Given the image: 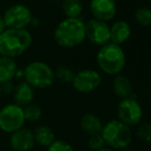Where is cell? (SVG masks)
Wrapping results in <instances>:
<instances>
[{
    "mask_svg": "<svg viewBox=\"0 0 151 151\" xmlns=\"http://www.w3.org/2000/svg\"><path fill=\"white\" fill-rule=\"evenodd\" d=\"M50 1H55V2H57V1H62V0H50Z\"/></svg>",
    "mask_w": 151,
    "mask_h": 151,
    "instance_id": "obj_31",
    "label": "cell"
},
{
    "mask_svg": "<svg viewBox=\"0 0 151 151\" xmlns=\"http://www.w3.org/2000/svg\"><path fill=\"white\" fill-rule=\"evenodd\" d=\"M137 137L145 143H150L151 142V122H144L139 123L138 127L136 129Z\"/></svg>",
    "mask_w": 151,
    "mask_h": 151,
    "instance_id": "obj_23",
    "label": "cell"
},
{
    "mask_svg": "<svg viewBox=\"0 0 151 151\" xmlns=\"http://www.w3.org/2000/svg\"><path fill=\"white\" fill-rule=\"evenodd\" d=\"M54 38L60 47L75 48L86 39V23L81 18H66L54 31Z\"/></svg>",
    "mask_w": 151,
    "mask_h": 151,
    "instance_id": "obj_2",
    "label": "cell"
},
{
    "mask_svg": "<svg viewBox=\"0 0 151 151\" xmlns=\"http://www.w3.org/2000/svg\"><path fill=\"white\" fill-rule=\"evenodd\" d=\"M55 71L43 61H32L24 69V80L34 89H45L52 85Z\"/></svg>",
    "mask_w": 151,
    "mask_h": 151,
    "instance_id": "obj_5",
    "label": "cell"
},
{
    "mask_svg": "<svg viewBox=\"0 0 151 151\" xmlns=\"http://www.w3.org/2000/svg\"><path fill=\"white\" fill-rule=\"evenodd\" d=\"M96 59L100 69L107 75H118L125 66V54L122 48L112 42L100 47Z\"/></svg>",
    "mask_w": 151,
    "mask_h": 151,
    "instance_id": "obj_3",
    "label": "cell"
},
{
    "mask_svg": "<svg viewBox=\"0 0 151 151\" xmlns=\"http://www.w3.org/2000/svg\"><path fill=\"white\" fill-rule=\"evenodd\" d=\"M33 36L27 29L6 28L0 33V56L16 59L30 49Z\"/></svg>",
    "mask_w": 151,
    "mask_h": 151,
    "instance_id": "obj_1",
    "label": "cell"
},
{
    "mask_svg": "<svg viewBox=\"0 0 151 151\" xmlns=\"http://www.w3.org/2000/svg\"><path fill=\"white\" fill-rule=\"evenodd\" d=\"M14 87H16V85L12 83V81L6 82V83H4V84H1V88H2L3 94H10V93H12L14 90Z\"/></svg>",
    "mask_w": 151,
    "mask_h": 151,
    "instance_id": "obj_26",
    "label": "cell"
},
{
    "mask_svg": "<svg viewBox=\"0 0 151 151\" xmlns=\"http://www.w3.org/2000/svg\"><path fill=\"white\" fill-rule=\"evenodd\" d=\"M106 145L109 146L111 149H123L129 146L133 140L131 126L124 124L118 119L108 121L103 125L101 131Z\"/></svg>",
    "mask_w": 151,
    "mask_h": 151,
    "instance_id": "obj_4",
    "label": "cell"
},
{
    "mask_svg": "<svg viewBox=\"0 0 151 151\" xmlns=\"http://www.w3.org/2000/svg\"><path fill=\"white\" fill-rule=\"evenodd\" d=\"M6 28H7V27H6V25H5V22H4L3 17L0 15V33L3 32V31L5 30Z\"/></svg>",
    "mask_w": 151,
    "mask_h": 151,
    "instance_id": "obj_27",
    "label": "cell"
},
{
    "mask_svg": "<svg viewBox=\"0 0 151 151\" xmlns=\"http://www.w3.org/2000/svg\"><path fill=\"white\" fill-rule=\"evenodd\" d=\"M105 145L106 144H105V142H104V139L101 136V133L91 136L88 141V146L91 151H97V150L102 149V148L105 147Z\"/></svg>",
    "mask_w": 151,
    "mask_h": 151,
    "instance_id": "obj_24",
    "label": "cell"
},
{
    "mask_svg": "<svg viewBox=\"0 0 151 151\" xmlns=\"http://www.w3.org/2000/svg\"><path fill=\"white\" fill-rule=\"evenodd\" d=\"M132 29L127 22L119 20L110 26V42L121 46L131 36Z\"/></svg>",
    "mask_w": 151,
    "mask_h": 151,
    "instance_id": "obj_13",
    "label": "cell"
},
{
    "mask_svg": "<svg viewBox=\"0 0 151 151\" xmlns=\"http://www.w3.org/2000/svg\"><path fill=\"white\" fill-rule=\"evenodd\" d=\"M62 10L66 18H80L83 3L81 0H62Z\"/></svg>",
    "mask_w": 151,
    "mask_h": 151,
    "instance_id": "obj_19",
    "label": "cell"
},
{
    "mask_svg": "<svg viewBox=\"0 0 151 151\" xmlns=\"http://www.w3.org/2000/svg\"><path fill=\"white\" fill-rule=\"evenodd\" d=\"M55 71V78L59 79L61 82L64 83H71L74 78V71L68 65H60L56 69Z\"/></svg>",
    "mask_w": 151,
    "mask_h": 151,
    "instance_id": "obj_22",
    "label": "cell"
},
{
    "mask_svg": "<svg viewBox=\"0 0 151 151\" xmlns=\"http://www.w3.org/2000/svg\"><path fill=\"white\" fill-rule=\"evenodd\" d=\"M86 38L99 47L108 44L110 42V25L104 21L91 19L86 23Z\"/></svg>",
    "mask_w": 151,
    "mask_h": 151,
    "instance_id": "obj_10",
    "label": "cell"
},
{
    "mask_svg": "<svg viewBox=\"0 0 151 151\" xmlns=\"http://www.w3.org/2000/svg\"><path fill=\"white\" fill-rule=\"evenodd\" d=\"M102 76L95 69H82L75 73L71 84L77 92L91 93L100 87Z\"/></svg>",
    "mask_w": 151,
    "mask_h": 151,
    "instance_id": "obj_9",
    "label": "cell"
},
{
    "mask_svg": "<svg viewBox=\"0 0 151 151\" xmlns=\"http://www.w3.org/2000/svg\"><path fill=\"white\" fill-rule=\"evenodd\" d=\"M18 71L16 59L0 56V84L10 82L16 78Z\"/></svg>",
    "mask_w": 151,
    "mask_h": 151,
    "instance_id": "obj_17",
    "label": "cell"
},
{
    "mask_svg": "<svg viewBox=\"0 0 151 151\" xmlns=\"http://www.w3.org/2000/svg\"><path fill=\"white\" fill-rule=\"evenodd\" d=\"M35 144L47 148L56 140L55 133L47 125H38L33 131Z\"/></svg>",
    "mask_w": 151,
    "mask_h": 151,
    "instance_id": "obj_18",
    "label": "cell"
},
{
    "mask_svg": "<svg viewBox=\"0 0 151 151\" xmlns=\"http://www.w3.org/2000/svg\"><path fill=\"white\" fill-rule=\"evenodd\" d=\"M24 109L17 104H8L0 109V129L3 133H12L25 125Z\"/></svg>",
    "mask_w": 151,
    "mask_h": 151,
    "instance_id": "obj_6",
    "label": "cell"
},
{
    "mask_svg": "<svg viewBox=\"0 0 151 151\" xmlns=\"http://www.w3.org/2000/svg\"><path fill=\"white\" fill-rule=\"evenodd\" d=\"M12 95H14V104L24 108L25 106L33 103L35 91L31 85H29L26 81H23L16 85Z\"/></svg>",
    "mask_w": 151,
    "mask_h": 151,
    "instance_id": "obj_14",
    "label": "cell"
},
{
    "mask_svg": "<svg viewBox=\"0 0 151 151\" xmlns=\"http://www.w3.org/2000/svg\"><path fill=\"white\" fill-rule=\"evenodd\" d=\"M112 89H113V92L116 96L123 99L127 97H131V95L133 94L134 87L132 84V81L127 77L118 74L113 79Z\"/></svg>",
    "mask_w": 151,
    "mask_h": 151,
    "instance_id": "obj_16",
    "label": "cell"
},
{
    "mask_svg": "<svg viewBox=\"0 0 151 151\" xmlns=\"http://www.w3.org/2000/svg\"><path fill=\"white\" fill-rule=\"evenodd\" d=\"M90 9L93 19L109 22L117 12L115 0H91Z\"/></svg>",
    "mask_w": 151,
    "mask_h": 151,
    "instance_id": "obj_11",
    "label": "cell"
},
{
    "mask_svg": "<svg viewBox=\"0 0 151 151\" xmlns=\"http://www.w3.org/2000/svg\"><path fill=\"white\" fill-rule=\"evenodd\" d=\"M80 128L82 129L84 133L91 137L93 135L101 133L103 128V122L100 119L99 116H97L93 113H86L81 116L79 120Z\"/></svg>",
    "mask_w": 151,
    "mask_h": 151,
    "instance_id": "obj_15",
    "label": "cell"
},
{
    "mask_svg": "<svg viewBox=\"0 0 151 151\" xmlns=\"http://www.w3.org/2000/svg\"><path fill=\"white\" fill-rule=\"evenodd\" d=\"M135 21L141 27H149L151 25V8L147 6H141L135 12Z\"/></svg>",
    "mask_w": 151,
    "mask_h": 151,
    "instance_id": "obj_20",
    "label": "cell"
},
{
    "mask_svg": "<svg viewBox=\"0 0 151 151\" xmlns=\"http://www.w3.org/2000/svg\"><path fill=\"white\" fill-rule=\"evenodd\" d=\"M46 151H74V149L68 142L56 139L46 148Z\"/></svg>",
    "mask_w": 151,
    "mask_h": 151,
    "instance_id": "obj_25",
    "label": "cell"
},
{
    "mask_svg": "<svg viewBox=\"0 0 151 151\" xmlns=\"http://www.w3.org/2000/svg\"><path fill=\"white\" fill-rule=\"evenodd\" d=\"M24 115L26 121L29 122H37L38 120H40L42 117V110L36 104H29V105L25 106L24 108Z\"/></svg>",
    "mask_w": 151,
    "mask_h": 151,
    "instance_id": "obj_21",
    "label": "cell"
},
{
    "mask_svg": "<svg viewBox=\"0 0 151 151\" xmlns=\"http://www.w3.org/2000/svg\"><path fill=\"white\" fill-rule=\"evenodd\" d=\"M7 28L27 29L33 19L30 8L24 4H14L2 15Z\"/></svg>",
    "mask_w": 151,
    "mask_h": 151,
    "instance_id": "obj_7",
    "label": "cell"
},
{
    "mask_svg": "<svg viewBox=\"0 0 151 151\" xmlns=\"http://www.w3.org/2000/svg\"><path fill=\"white\" fill-rule=\"evenodd\" d=\"M117 117L118 120L129 126L138 125L141 123L143 117L142 107L135 98L127 97L119 101L117 106Z\"/></svg>",
    "mask_w": 151,
    "mask_h": 151,
    "instance_id": "obj_8",
    "label": "cell"
},
{
    "mask_svg": "<svg viewBox=\"0 0 151 151\" xmlns=\"http://www.w3.org/2000/svg\"><path fill=\"white\" fill-rule=\"evenodd\" d=\"M9 145L14 151H30L35 145L33 131L23 126L10 133Z\"/></svg>",
    "mask_w": 151,
    "mask_h": 151,
    "instance_id": "obj_12",
    "label": "cell"
},
{
    "mask_svg": "<svg viewBox=\"0 0 151 151\" xmlns=\"http://www.w3.org/2000/svg\"><path fill=\"white\" fill-rule=\"evenodd\" d=\"M119 151H135L134 149H129V147H127V148H123V149H120Z\"/></svg>",
    "mask_w": 151,
    "mask_h": 151,
    "instance_id": "obj_29",
    "label": "cell"
},
{
    "mask_svg": "<svg viewBox=\"0 0 151 151\" xmlns=\"http://www.w3.org/2000/svg\"><path fill=\"white\" fill-rule=\"evenodd\" d=\"M149 28H150V32H151V25H150V26H149Z\"/></svg>",
    "mask_w": 151,
    "mask_h": 151,
    "instance_id": "obj_32",
    "label": "cell"
},
{
    "mask_svg": "<svg viewBox=\"0 0 151 151\" xmlns=\"http://www.w3.org/2000/svg\"><path fill=\"white\" fill-rule=\"evenodd\" d=\"M97 151H113L111 149V148H102V149H100V150H97Z\"/></svg>",
    "mask_w": 151,
    "mask_h": 151,
    "instance_id": "obj_28",
    "label": "cell"
},
{
    "mask_svg": "<svg viewBox=\"0 0 151 151\" xmlns=\"http://www.w3.org/2000/svg\"><path fill=\"white\" fill-rule=\"evenodd\" d=\"M2 95H3V92H2V88H1V84H0V99H1Z\"/></svg>",
    "mask_w": 151,
    "mask_h": 151,
    "instance_id": "obj_30",
    "label": "cell"
}]
</instances>
